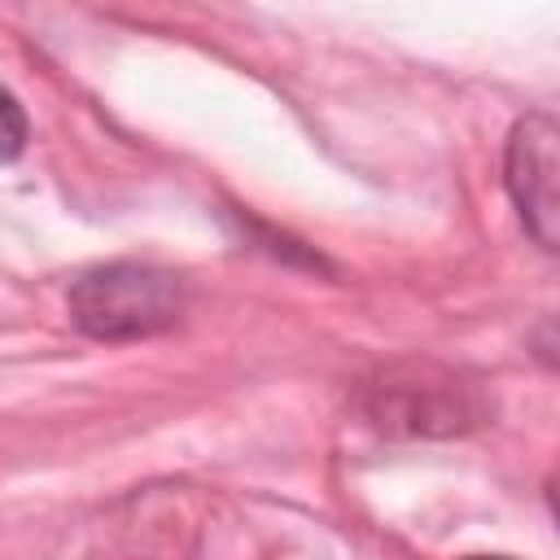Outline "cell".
<instances>
[{
	"instance_id": "obj_5",
	"label": "cell",
	"mask_w": 560,
	"mask_h": 560,
	"mask_svg": "<svg viewBox=\"0 0 560 560\" xmlns=\"http://www.w3.org/2000/svg\"><path fill=\"white\" fill-rule=\"evenodd\" d=\"M464 560H508V556H464Z\"/></svg>"
},
{
	"instance_id": "obj_4",
	"label": "cell",
	"mask_w": 560,
	"mask_h": 560,
	"mask_svg": "<svg viewBox=\"0 0 560 560\" xmlns=\"http://www.w3.org/2000/svg\"><path fill=\"white\" fill-rule=\"evenodd\" d=\"M26 149V114L9 88H0V162H13Z\"/></svg>"
},
{
	"instance_id": "obj_2",
	"label": "cell",
	"mask_w": 560,
	"mask_h": 560,
	"mask_svg": "<svg viewBox=\"0 0 560 560\" xmlns=\"http://www.w3.org/2000/svg\"><path fill=\"white\" fill-rule=\"evenodd\" d=\"M70 319L96 341H140L179 324L184 280L149 262L92 267L70 284Z\"/></svg>"
},
{
	"instance_id": "obj_3",
	"label": "cell",
	"mask_w": 560,
	"mask_h": 560,
	"mask_svg": "<svg viewBox=\"0 0 560 560\" xmlns=\"http://www.w3.org/2000/svg\"><path fill=\"white\" fill-rule=\"evenodd\" d=\"M556 175H560V127L547 109H534L508 136L503 179L521 210L525 232L542 249H556V223H560V179Z\"/></svg>"
},
{
	"instance_id": "obj_1",
	"label": "cell",
	"mask_w": 560,
	"mask_h": 560,
	"mask_svg": "<svg viewBox=\"0 0 560 560\" xmlns=\"http://www.w3.org/2000/svg\"><path fill=\"white\" fill-rule=\"evenodd\" d=\"M486 389L438 363H394L363 385V416L389 438H451L486 424Z\"/></svg>"
}]
</instances>
